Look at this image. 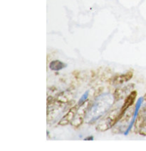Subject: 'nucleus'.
<instances>
[{
  "label": "nucleus",
  "instance_id": "f03ea898",
  "mask_svg": "<svg viewBox=\"0 0 146 151\" xmlns=\"http://www.w3.org/2000/svg\"><path fill=\"white\" fill-rule=\"evenodd\" d=\"M120 109L118 111V109L116 108L107 113V115L98 122L96 126V130L100 132L106 131L107 130L113 127L116 122L122 118Z\"/></svg>",
  "mask_w": 146,
  "mask_h": 151
},
{
  "label": "nucleus",
  "instance_id": "0eeeda50",
  "mask_svg": "<svg viewBox=\"0 0 146 151\" xmlns=\"http://www.w3.org/2000/svg\"><path fill=\"white\" fill-rule=\"evenodd\" d=\"M85 113H86V112H85V107H83V105L80 106V108L78 109L76 113H75L74 118H73V120L71 122V125L75 127L80 126L82 124V122H83V119H84L85 116Z\"/></svg>",
  "mask_w": 146,
  "mask_h": 151
},
{
  "label": "nucleus",
  "instance_id": "6e6552de",
  "mask_svg": "<svg viewBox=\"0 0 146 151\" xmlns=\"http://www.w3.org/2000/svg\"><path fill=\"white\" fill-rule=\"evenodd\" d=\"M78 106H75L71 107L68 112H67L66 115H64L62 118L60 120V121L58 122V125H66L68 123H71L72 120L74 118V116L76 113L77 110H78Z\"/></svg>",
  "mask_w": 146,
  "mask_h": 151
},
{
  "label": "nucleus",
  "instance_id": "f8f14e48",
  "mask_svg": "<svg viewBox=\"0 0 146 151\" xmlns=\"http://www.w3.org/2000/svg\"><path fill=\"white\" fill-rule=\"evenodd\" d=\"M93 139L94 138H93V137L91 135V136H88V137H86V138H85L84 140H93Z\"/></svg>",
  "mask_w": 146,
  "mask_h": 151
},
{
  "label": "nucleus",
  "instance_id": "9b49d317",
  "mask_svg": "<svg viewBox=\"0 0 146 151\" xmlns=\"http://www.w3.org/2000/svg\"><path fill=\"white\" fill-rule=\"evenodd\" d=\"M88 95H89V90H87L86 92H85V93L82 95V96L80 97L79 101H78V106L80 107L81 106V105H84L85 103V101H86V100L88 99Z\"/></svg>",
  "mask_w": 146,
  "mask_h": 151
},
{
  "label": "nucleus",
  "instance_id": "39448f33",
  "mask_svg": "<svg viewBox=\"0 0 146 151\" xmlns=\"http://www.w3.org/2000/svg\"><path fill=\"white\" fill-rule=\"evenodd\" d=\"M143 102H144V99H143V98H142V97L141 98H139L138 100H137L136 105H135V110H134V112H133V117H132L131 122H130V124H129L128 126H127L125 132H124L125 135H128L129 132H130V130H131L132 127V126H133V125H134V123H135L136 119L137 118V116H138L139 111H140V107H141Z\"/></svg>",
  "mask_w": 146,
  "mask_h": 151
},
{
  "label": "nucleus",
  "instance_id": "7ed1b4c3",
  "mask_svg": "<svg viewBox=\"0 0 146 151\" xmlns=\"http://www.w3.org/2000/svg\"><path fill=\"white\" fill-rule=\"evenodd\" d=\"M140 113V115L137 116L138 119L135 123V130L140 135L146 136V105Z\"/></svg>",
  "mask_w": 146,
  "mask_h": 151
},
{
  "label": "nucleus",
  "instance_id": "f257e3e1",
  "mask_svg": "<svg viewBox=\"0 0 146 151\" xmlns=\"http://www.w3.org/2000/svg\"><path fill=\"white\" fill-rule=\"evenodd\" d=\"M115 101L114 96L110 93H104L95 99L90 107L88 111L85 113V119L88 123H93L109 110Z\"/></svg>",
  "mask_w": 146,
  "mask_h": 151
},
{
  "label": "nucleus",
  "instance_id": "423d86ee",
  "mask_svg": "<svg viewBox=\"0 0 146 151\" xmlns=\"http://www.w3.org/2000/svg\"><path fill=\"white\" fill-rule=\"evenodd\" d=\"M134 84H130V85H127V86L124 87L122 88H118L116 89V90L114 93V99H115V101H118V100H120L121 99L125 98V95H129L131 93V90L133 88Z\"/></svg>",
  "mask_w": 146,
  "mask_h": 151
},
{
  "label": "nucleus",
  "instance_id": "20e7f679",
  "mask_svg": "<svg viewBox=\"0 0 146 151\" xmlns=\"http://www.w3.org/2000/svg\"><path fill=\"white\" fill-rule=\"evenodd\" d=\"M137 95V93L135 90H132L131 93L129 94V95H127V96L125 100V102H124L123 105H122L121 109H120V113H121L122 117L124 115V114L125 113V112L127 110V109L133 105L134 102H135V99H136Z\"/></svg>",
  "mask_w": 146,
  "mask_h": 151
},
{
  "label": "nucleus",
  "instance_id": "9d476101",
  "mask_svg": "<svg viewBox=\"0 0 146 151\" xmlns=\"http://www.w3.org/2000/svg\"><path fill=\"white\" fill-rule=\"evenodd\" d=\"M66 66L67 65L66 63L58 60H53L49 63V65H48L49 69L52 71H60V70L66 68Z\"/></svg>",
  "mask_w": 146,
  "mask_h": 151
},
{
  "label": "nucleus",
  "instance_id": "1a4fd4ad",
  "mask_svg": "<svg viewBox=\"0 0 146 151\" xmlns=\"http://www.w3.org/2000/svg\"><path fill=\"white\" fill-rule=\"evenodd\" d=\"M133 76V73L132 71H128L126 73L121 74V75H118L115 76L113 79V83L114 85H122V83H126L129 81Z\"/></svg>",
  "mask_w": 146,
  "mask_h": 151
}]
</instances>
